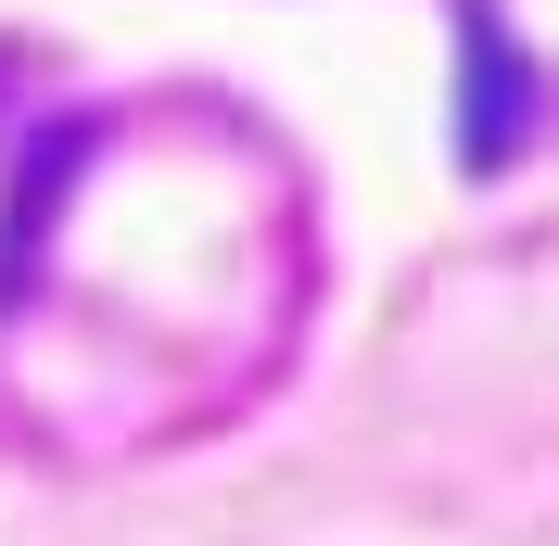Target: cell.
I'll use <instances>...</instances> for the list:
<instances>
[{"mask_svg": "<svg viewBox=\"0 0 559 546\" xmlns=\"http://www.w3.org/2000/svg\"><path fill=\"white\" fill-rule=\"evenodd\" d=\"M471 51H457V140H471V166H509L522 153V128H534V76H522V38L496 26L484 0H471Z\"/></svg>", "mask_w": 559, "mask_h": 546, "instance_id": "cell-1", "label": "cell"}]
</instances>
